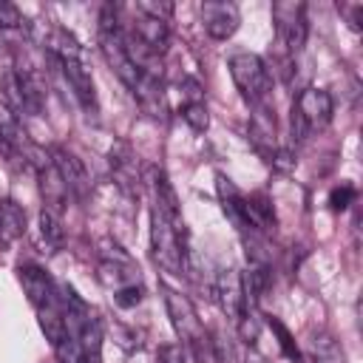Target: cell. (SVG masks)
Instances as JSON below:
<instances>
[{"mask_svg": "<svg viewBox=\"0 0 363 363\" xmlns=\"http://www.w3.org/2000/svg\"><path fill=\"white\" fill-rule=\"evenodd\" d=\"M227 68H230V77H233V82H235V88L247 105L255 108V105L267 102L269 88H272V77H269L267 62L258 54L238 51L227 60Z\"/></svg>", "mask_w": 363, "mask_h": 363, "instance_id": "4", "label": "cell"}, {"mask_svg": "<svg viewBox=\"0 0 363 363\" xmlns=\"http://www.w3.org/2000/svg\"><path fill=\"white\" fill-rule=\"evenodd\" d=\"M48 51L54 54V60L60 62L62 68V77L65 82L71 85L74 96L79 99V105L91 113H96L99 102H96V88H94V77H91V68L85 62V51L82 45L77 43L74 34H68L65 28H54L51 37H48Z\"/></svg>", "mask_w": 363, "mask_h": 363, "instance_id": "1", "label": "cell"}, {"mask_svg": "<svg viewBox=\"0 0 363 363\" xmlns=\"http://www.w3.org/2000/svg\"><path fill=\"white\" fill-rule=\"evenodd\" d=\"M213 298L221 303V309L233 318H238V309H241V272L235 269H218L216 275V284H213Z\"/></svg>", "mask_w": 363, "mask_h": 363, "instance_id": "13", "label": "cell"}, {"mask_svg": "<svg viewBox=\"0 0 363 363\" xmlns=\"http://www.w3.org/2000/svg\"><path fill=\"white\" fill-rule=\"evenodd\" d=\"M267 326L275 332V337H278V346H281V354L289 360V363H301V349H298V343H295V337H292V332L278 320V318H272V315H267Z\"/></svg>", "mask_w": 363, "mask_h": 363, "instance_id": "21", "label": "cell"}, {"mask_svg": "<svg viewBox=\"0 0 363 363\" xmlns=\"http://www.w3.org/2000/svg\"><path fill=\"white\" fill-rule=\"evenodd\" d=\"M303 354L309 357V363H346L340 343L335 340V335H329L326 329L309 332L303 340Z\"/></svg>", "mask_w": 363, "mask_h": 363, "instance_id": "14", "label": "cell"}, {"mask_svg": "<svg viewBox=\"0 0 363 363\" xmlns=\"http://www.w3.org/2000/svg\"><path fill=\"white\" fill-rule=\"evenodd\" d=\"M244 363H267V357H264V354H258L255 349H250V352H247V357H244Z\"/></svg>", "mask_w": 363, "mask_h": 363, "instance_id": "28", "label": "cell"}, {"mask_svg": "<svg viewBox=\"0 0 363 363\" xmlns=\"http://www.w3.org/2000/svg\"><path fill=\"white\" fill-rule=\"evenodd\" d=\"M0 147L11 156H31L34 153V147L28 145V136L23 130L20 116L6 105H0Z\"/></svg>", "mask_w": 363, "mask_h": 363, "instance_id": "12", "label": "cell"}, {"mask_svg": "<svg viewBox=\"0 0 363 363\" xmlns=\"http://www.w3.org/2000/svg\"><path fill=\"white\" fill-rule=\"evenodd\" d=\"M128 34L136 43H142L156 57H162L167 51V45H170V26H167V20H156V17H147V14H139V11H136L133 26H130Z\"/></svg>", "mask_w": 363, "mask_h": 363, "instance_id": "10", "label": "cell"}, {"mask_svg": "<svg viewBox=\"0 0 363 363\" xmlns=\"http://www.w3.org/2000/svg\"><path fill=\"white\" fill-rule=\"evenodd\" d=\"M159 363H187V352L182 343H162L159 346Z\"/></svg>", "mask_w": 363, "mask_h": 363, "instance_id": "27", "label": "cell"}, {"mask_svg": "<svg viewBox=\"0 0 363 363\" xmlns=\"http://www.w3.org/2000/svg\"><path fill=\"white\" fill-rule=\"evenodd\" d=\"M26 233V210L11 201V199H3L0 201V241L9 244L14 238H20Z\"/></svg>", "mask_w": 363, "mask_h": 363, "instance_id": "18", "label": "cell"}, {"mask_svg": "<svg viewBox=\"0 0 363 363\" xmlns=\"http://www.w3.org/2000/svg\"><path fill=\"white\" fill-rule=\"evenodd\" d=\"M150 255L170 275H187L184 221L170 218L162 210H150Z\"/></svg>", "mask_w": 363, "mask_h": 363, "instance_id": "2", "label": "cell"}, {"mask_svg": "<svg viewBox=\"0 0 363 363\" xmlns=\"http://www.w3.org/2000/svg\"><path fill=\"white\" fill-rule=\"evenodd\" d=\"M250 142L255 147V153L272 164L275 153H278V130H275V113L269 111V105H255L252 108V119H250Z\"/></svg>", "mask_w": 363, "mask_h": 363, "instance_id": "8", "label": "cell"}, {"mask_svg": "<svg viewBox=\"0 0 363 363\" xmlns=\"http://www.w3.org/2000/svg\"><path fill=\"white\" fill-rule=\"evenodd\" d=\"M354 199H357V187H354V184H340V187H335V190L329 193L332 210H346Z\"/></svg>", "mask_w": 363, "mask_h": 363, "instance_id": "26", "label": "cell"}, {"mask_svg": "<svg viewBox=\"0 0 363 363\" xmlns=\"http://www.w3.org/2000/svg\"><path fill=\"white\" fill-rule=\"evenodd\" d=\"M111 167L116 173V182L128 190V193H136V162H133V153L125 142H116L111 147Z\"/></svg>", "mask_w": 363, "mask_h": 363, "instance_id": "16", "label": "cell"}, {"mask_svg": "<svg viewBox=\"0 0 363 363\" xmlns=\"http://www.w3.org/2000/svg\"><path fill=\"white\" fill-rule=\"evenodd\" d=\"M14 77H17V88H20L23 111H28V113H40V111H43V102H45V88H43L40 77L31 74L28 68H14Z\"/></svg>", "mask_w": 363, "mask_h": 363, "instance_id": "15", "label": "cell"}, {"mask_svg": "<svg viewBox=\"0 0 363 363\" xmlns=\"http://www.w3.org/2000/svg\"><path fill=\"white\" fill-rule=\"evenodd\" d=\"M74 335H77V340L82 346L85 363H102V323L91 315Z\"/></svg>", "mask_w": 363, "mask_h": 363, "instance_id": "19", "label": "cell"}, {"mask_svg": "<svg viewBox=\"0 0 363 363\" xmlns=\"http://www.w3.org/2000/svg\"><path fill=\"white\" fill-rule=\"evenodd\" d=\"M182 116L190 125V130H196V133H204L210 128V113H207V102L204 99H187L182 105Z\"/></svg>", "mask_w": 363, "mask_h": 363, "instance_id": "22", "label": "cell"}, {"mask_svg": "<svg viewBox=\"0 0 363 363\" xmlns=\"http://www.w3.org/2000/svg\"><path fill=\"white\" fill-rule=\"evenodd\" d=\"M201 26L213 40H230L241 26V11L235 3L227 0H204L199 6Z\"/></svg>", "mask_w": 363, "mask_h": 363, "instance_id": "7", "label": "cell"}, {"mask_svg": "<svg viewBox=\"0 0 363 363\" xmlns=\"http://www.w3.org/2000/svg\"><path fill=\"white\" fill-rule=\"evenodd\" d=\"M17 281L34 309L57 301V281L40 267V264H20L17 267Z\"/></svg>", "mask_w": 363, "mask_h": 363, "instance_id": "9", "label": "cell"}, {"mask_svg": "<svg viewBox=\"0 0 363 363\" xmlns=\"http://www.w3.org/2000/svg\"><path fill=\"white\" fill-rule=\"evenodd\" d=\"M173 9H176L173 3H156V0H139L136 3L139 14H147V17H156V20H170Z\"/></svg>", "mask_w": 363, "mask_h": 363, "instance_id": "25", "label": "cell"}, {"mask_svg": "<svg viewBox=\"0 0 363 363\" xmlns=\"http://www.w3.org/2000/svg\"><path fill=\"white\" fill-rule=\"evenodd\" d=\"M48 159H51V164H54V170H57L60 182L65 184V193H68L71 199L82 201V199L88 196V190H91V182H88V170H85L82 159H79L74 150L62 147V145L51 147V156H48Z\"/></svg>", "mask_w": 363, "mask_h": 363, "instance_id": "6", "label": "cell"}, {"mask_svg": "<svg viewBox=\"0 0 363 363\" xmlns=\"http://www.w3.org/2000/svg\"><path fill=\"white\" fill-rule=\"evenodd\" d=\"M23 26H26L23 11H20L14 3L0 0V28H3V31H14V28H23Z\"/></svg>", "mask_w": 363, "mask_h": 363, "instance_id": "23", "label": "cell"}, {"mask_svg": "<svg viewBox=\"0 0 363 363\" xmlns=\"http://www.w3.org/2000/svg\"><path fill=\"white\" fill-rule=\"evenodd\" d=\"M335 113V102L332 94L323 88H303L295 102H292V113H289V130H292V142L303 145L315 130H323L332 122Z\"/></svg>", "mask_w": 363, "mask_h": 363, "instance_id": "3", "label": "cell"}, {"mask_svg": "<svg viewBox=\"0 0 363 363\" xmlns=\"http://www.w3.org/2000/svg\"><path fill=\"white\" fill-rule=\"evenodd\" d=\"M133 99L139 102V108L153 116V119H162L167 113V102H164V85H162V77L159 74H139L133 88H130Z\"/></svg>", "mask_w": 363, "mask_h": 363, "instance_id": "11", "label": "cell"}, {"mask_svg": "<svg viewBox=\"0 0 363 363\" xmlns=\"http://www.w3.org/2000/svg\"><path fill=\"white\" fill-rule=\"evenodd\" d=\"M142 298H145V289H142V284H128V286H119V289H113V303H116V306H122V309H130V306H136Z\"/></svg>", "mask_w": 363, "mask_h": 363, "instance_id": "24", "label": "cell"}, {"mask_svg": "<svg viewBox=\"0 0 363 363\" xmlns=\"http://www.w3.org/2000/svg\"><path fill=\"white\" fill-rule=\"evenodd\" d=\"M34 312H37V320H40V329H43L45 340H48L51 346H60V340L68 335L65 318H62V309H60V301H51V303H45V306L34 309Z\"/></svg>", "mask_w": 363, "mask_h": 363, "instance_id": "17", "label": "cell"}, {"mask_svg": "<svg viewBox=\"0 0 363 363\" xmlns=\"http://www.w3.org/2000/svg\"><path fill=\"white\" fill-rule=\"evenodd\" d=\"M272 23H275V34L278 43L289 51L298 54L306 45V34H309V23H306V6L298 0H278L272 3Z\"/></svg>", "mask_w": 363, "mask_h": 363, "instance_id": "5", "label": "cell"}, {"mask_svg": "<svg viewBox=\"0 0 363 363\" xmlns=\"http://www.w3.org/2000/svg\"><path fill=\"white\" fill-rule=\"evenodd\" d=\"M40 238H43V244L51 247V250H60L62 241H65L62 218H60V213L51 210V207H43V210H40Z\"/></svg>", "mask_w": 363, "mask_h": 363, "instance_id": "20", "label": "cell"}]
</instances>
